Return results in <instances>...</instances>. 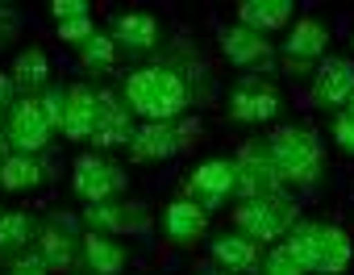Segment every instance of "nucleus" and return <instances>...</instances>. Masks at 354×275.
I'll return each instance as SVG.
<instances>
[{
	"label": "nucleus",
	"mask_w": 354,
	"mask_h": 275,
	"mask_svg": "<svg viewBox=\"0 0 354 275\" xmlns=\"http://www.w3.org/2000/svg\"><path fill=\"white\" fill-rule=\"evenodd\" d=\"M121 100L142 121H180L196 100V71L188 59H162V63L125 71Z\"/></svg>",
	"instance_id": "f257e3e1"
},
{
	"label": "nucleus",
	"mask_w": 354,
	"mask_h": 275,
	"mask_svg": "<svg viewBox=\"0 0 354 275\" xmlns=\"http://www.w3.org/2000/svg\"><path fill=\"white\" fill-rule=\"evenodd\" d=\"M267 151H271V167L279 176V184H296V188H313L325 171V151H321V138L308 125H283L267 138Z\"/></svg>",
	"instance_id": "f03ea898"
},
{
	"label": "nucleus",
	"mask_w": 354,
	"mask_h": 275,
	"mask_svg": "<svg viewBox=\"0 0 354 275\" xmlns=\"http://www.w3.org/2000/svg\"><path fill=\"white\" fill-rule=\"evenodd\" d=\"M201 138V117H180V121H142L133 125L129 138V159L133 163H162L171 155H180Z\"/></svg>",
	"instance_id": "7ed1b4c3"
},
{
	"label": "nucleus",
	"mask_w": 354,
	"mask_h": 275,
	"mask_svg": "<svg viewBox=\"0 0 354 275\" xmlns=\"http://www.w3.org/2000/svg\"><path fill=\"white\" fill-rule=\"evenodd\" d=\"M296 200L288 192H271V196H259V200H242L234 209V225L242 238H250L254 246L259 242H279L300 217H296Z\"/></svg>",
	"instance_id": "20e7f679"
},
{
	"label": "nucleus",
	"mask_w": 354,
	"mask_h": 275,
	"mask_svg": "<svg viewBox=\"0 0 354 275\" xmlns=\"http://www.w3.org/2000/svg\"><path fill=\"white\" fill-rule=\"evenodd\" d=\"M0 138L13 155H42L55 138V125L46 121L38 96H17L9 104V113L0 117Z\"/></svg>",
	"instance_id": "39448f33"
},
{
	"label": "nucleus",
	"mask_w": 354,
	"mask_h": 275,
	"mask_svg": "<svg viewBox=\"0 0 354 275\" xmlns=\"http://www.w3.org/2000/svg\"><path fill=\"white\" fill-rule=\"evenodd\" d=\"M80 221L67 217L63 209L46 213L38 221V238H34V254L46 263V271H75L80 267Z\"/></svg>",
	"instance_id": "423d86ee"
},
{
	"label": "nucleus",
	"mask_w": 354,
	"mask_h": 275,
	"mask_svg": "<svg viewBox=\"0 0 354 275\" xmlns=\"http://www.w3.org/2000/svg\"><path fill=\"white\" fill-rule=\"evenodd\" d=\"M271 192H283V184L271 167L267 138H250L234 155V200L242 205V200H259V196H271Z\"/></svg>",
	"instance_id": "0eeeda50"
},
{
	"label": "nucleus",
	"mask_w": 354,
	"mask_h": 275,
	"mask_svg": "<svg viewBox=\"0 0 354 275\" xmlns=\"http://www.w3.org/2000/svg\"><path fill=\"white\" fill-rule=\"evenodd\" d=\"M125 167L113 163L109 155H80L75 167H71V192L84 200V205H104V200H121L125 192Z\"/></svg>",
	"instance_id": "6e6552de"
},
{
	"label": "nucleus",
	"mask_w": 354,
	"mask_h": 275,
	"mask_svg": "<svg viewBox=\"0 0 354 275\" xmlns=\"http://www.w3.org/2000/svg\"><path fill=\"white\" fill-rule=\"evenodd\" d=\"M283 108V92L263 79V75H242L230 88V117L242 125H259V121H275Z\"/></svg>",
	"instance_id": "1a4fd4ad"
},
{
	"label": "nucleus",
	"mask_w": 354,
	"mask_h": 275,
	"mask_svg": "<svg viewBox=\"0 0 354 275\" xmlns=\"http://www.w3.org/2000/svg\"><path fill=\"white\" fill-rule=\"evenodd\" d=\"M184 200H192L205 213H217L234 200V163L230 159H205L184 180Z\"/></svg>",
	"instance_id": "9d476101"
},
{
	"label": "nucleus",
	"mask_w": 354,
	"mask_h": 275,
	"mask_svg": "<svg viewBox=\"0 0 354 275\" xmlns=\"http://www.w3.org/2000/svg\"><path fill=\"white\" fill-rule=\"evenodd\" d=\"M133 138V113L125 108L121 92H109V88H96V121H92V133L88 142L100 151H117V146H129Z\"/></svg>",
	"instance_id": "9b49d317"
},
{
	"label": "nucleus",
	"mask_w": 354,
	"mask_h": 275,
	"mask_svg": "<svg viewBox=\"0 0 354 275\" xmlns=\"http://www.w3.org/2000/svg\"><path fill=\"white\" fill-rule=\"evenodd\" d=\"M84 229L88 234H146L150 229V209L142 200H104L84 209Z\"/></svg>",
	"instance_id": "f8f14e48"
},
{
	"label": "nucleus",
	"mask_w": 354,
	"mask_h": 275,
	"mask_svg": "<svg viewBox=\"0 0 354 275\" xmlns=\"http://www.w3.org/2000/svg\"><path fill=\"white\" fill-rule=\"evenodd\" d=\"M354 92V59L346 55H325L313 75V104L317 108H342Z\"/></svg>",
	"instance_id": "ddd939ff"
},
{
	"label": "nucleus",
	"mask_w": 354,
	"mask_h": 275,
	"mask_svg": "<svg viewBox=\"0 0 354 275\" xmlns=\"http://www.w3.org/2000/svg\"><path fill=\"white\" fill-rule=\"evenodd\" d=\"M109 38H113V46H117V55L125 50V55H150L154 46H158V38H162V30H158V21L150 17V13H142V9H125V13H117L113 21H109Z\"/></svg>",
	"instance_id": "4468645a"
},
{
	"label": "nucleus",
	"mask_w": 354,
	"mask_h": 275,
	"mask_svg": "<svg viewBox=\"0 0 354 275\" xmlns=\"http://www.w3.org/2000/svg\"><path fill=\"white\" fill-rule=\"evenodd\" d=\"M325 46H329V30L317 21V17H300L283 42V67L288 71H308L313 63L325 59Z\"/></svg>",
	"instance_id": "2eb2a0df"
},
{
	"label": "nucleus",
	"mask_w": 354,
	"mask_h": 275,
	"mask_svg": "<svg viewBox=\"0 0 354 275\" xmlns=\"http://www.w3.org/2000/svg\"><path fill=\"white\" fill-rule=\"evenodd\" d=\"M217 46H221V55L234 63V67H271V42L263 38V34H254V30H246V26H225L221 34H217Z\"/></svg>",
	"instance_id": "dca6fc26"
},
{
	"label": "nucleus",
	"mask_w": 354,
	"mask_h": 275,
	"mask_svg": "<svg viewBox=\"0 0 354 275\" xmlns=\"http://www.w3.org/2000/svg\"><path fill=\"white\" fill-rule=\"evenodd\" d=\"M205 229H209V213L205 209H196L192 200H171L167 209H162V234L175 242V246H196L201 238H205Z\"/></svg>",
	"instance_id": "f3484780"
},
{
	"label": "nucleus",
	"mask_w": 354,
	"mask_h": 275,
	"mask_svg": "<svg viewBox=\"0 0 354 275\" xmlns=\"http://www.w3.org/2000/svg\"><path fill=\"white\" fill-rule=\"evenodd\" d=\"M92 121H96V88L92 84L67 88V108H63V121H59L63 138H71V142H88Z\"/></svg>",
	"instance_id": "a211bd4d"
},
{
	"label": "nucleus",
	"mask_w": 354,
	"mask_h": 275,
	"mask_svg": "<svg viewBox=\"0 0 354 275\" xmlns=\"http://www.w3.org/2000/svg\"><path fill=\"white\" fill-rule=\"evenodd\" d=\"M292 13H296L292 0H242L238 5V26H246V30L267 38L271 30H283L292 21Z\"/></svg>",
	"instance_id": "6ab92c4d"
},
{
	"label": "nucleus",
	"mask_w": 354,
	"mask_h": 275,
	"mask_svg": "<svg viewBox=\"0 0 354 275\" xmlns=\"http://www.w3.org/2000/svg\"><path fill=\"white\" fill-rule=\"evenodd\" d=\"M80 263L88 267V275H121L125 271V246L117 238H104V234H84Z\"/></svg>",
	"instance_id": "aec40b11"
},
{
	"label": "nucleus",
	"mask_w": 354,
	"mask_h": 275,
	"mask_svg": "<svg viewBox=\"0 0 354 275\" xmlns=\"http://www.w3.org/2000/svg\"><path fill=\"white\" fill-rule=\"evenodd\" d=\"M354 258V246H350V234L337 229V225H325L321 221V242H317V263H313V275H342Z\"/></svg>",
	"instance_id": "412c9836"
},
{
	"label": "nucleus",
	"mask_w": 354,
	"mask_h": 275,
	"mask_svg": "<svg viewBox=\"0 0 354 275\" xmlns=\"http://www.w3.org/2000/svg\"><path fill=\"white\" fill-rule=\"evenodd\" d=\"M17 96H38L46 84H50V59L38 50V46H26L17 59H13V71H9Z\"/></svg>",
	"instance_id": "4be33fe9"
},
{
	"label": "nucleus",
	"mask_w": 354,
	"mask_h": 275,
	"mask_svg": "<svg viewBox=\"0 0 354 275\" xmlns=\"http://www.w3.org/2000/svg\"><path fill=\"white\" fill-rule=\"evenodd\" d=\"M213 258L221 271H234V275H246L259 267V246L250 238H242L238 229L234 234H217L213 238Z\"/></svg>",
	"instance_id": "5701e85b"
},
{
	"label": "nucleus",
	"mask_w": 354,
	"mask_h": 275,
	"mask_svg": "<svg viewBox=\"0 0 354 275\" xmlns=\"http://www.w3.org/2000/svg\"><path fill=\"white\" fill-rule=\"evenodd\" d=\"M50 176V167L38 159V155H5V163H0V188L5 192H30L38 188L42 180Z\"/></svg>",
	"instance_id": "b1692460"
},
{
	"label": "nucleus",
	"mask_w": 354,
	"mask_h": 275,
	"mask_svg": "<svg viewBox=\"0 0 354 275\" xmlns=\"http://www.w3.org/2000/svg\"><path fill=\"white\" fill-rule=\"evenodd\" d=\"M34 238H38V217L0 209V263H9L13 254L30 250V246H34Z\"/></svg>",
	"instance_id": "393cba45"
},
{
	"label": "nucleus",
	"mask_w": 354,
	"mask_h": 275,
	"mask_svg": "<svg viewBox=\"0 0 354 275\" xmlns=\"http://www.w3.org/2000/svg\"><path fill=\"white\" fill-rule=\"evenodd\" d=\"M80 63H84L88 75H109V71L117 67V46H113V38L96 30V34L80 46Z\"/></svg>",
	"instance_id": "a878e982"
},
{
	"label": "nucleus",
	"mask_w": 354,
	"mask_h": 275,
	"mask_svg": "<svg viewBox=\"0 0 354 275\" xmlns=\"http://www.w3.org/2000/svg\"><path fill=\"white\" fill-rule=\"evenodd\" d=\"M38 104H42L46 121L59 129V121H63V108H67V88H59V84H46V88L38 92Z\"/></svg>",
	"instance_id": "bb28decb"
},
{
	"label": "nucleus",
	"mask_w": 354,
	"mask_h": 275,
	"mask_svg": "<svg viewBox=\"0 0 354 275\" xmlns=\"http://www.w3.org/2000/svg\"><path fill=\"white\" fill-rule=\"evenodd\" d=\"M17 38H21V13H17L13 5H5V0H0V50L13 46Z\"/></svg>",
	"instance_id": "cd10ccee"
},
{
	"label": "nucleus",
	"mask_w": 354,
	"mask_h": 275,
	"mask_svg": "<svg viewBox=\"0 0 354 275\" xmlns=\"http://www.w3.org/2000/svg\"><path fill=\"white\" fill-rule=\"evenodd\" d=\"M96 34V26H92V17H75V21H59V38L67 42V46H84L88 38Z\"/></svg>",
	"instance_id": "c85d7f7f"
},
{
	"label": "nucleus",
	"mask_w": 354,
	"mask_h": 275,
	"mask_svg": "<svg viewBox=\"0 0 354 275\" xmlns=\"http://www.w3.org/2000/svg\"><path fill=\"white\" fill-rule=\"evenodd\" d=\"M263 275H304V271L296 267V258H292L283 246H275V250H267V258H263Z\"/></svg>",
	"instance_id": "c756f323"
},
{
	"label": "nucleus",
	"mask_w": 354,
	"mask_h": 275,
	"mask_svg": "<svg viewBox=\"0 0 354 275\" xmlns=\"http://www.w3.org/2000/svg\"><path fill=\"white\" fill-rule=\"evenodd\" d=\"M5 275H50V271H46V263L34 250H21V254H13L5 263Z\"/></svg>",
	"instance_id": "7c9ffc66"
},
{
	"label": "nucleus",
	"mask_w": 354,
	"mask_h": 275,
	"mask_svg": "<svg viewBox=\"0 0 354 275\" xmlns=\"http://www.w3.org/2000/svg\"><path fill=\"white\" fill-rule=\"evenodd\" d=\"M329 133H333V146L342 155H354V117L350 113H337L333 125H329Z\"/></svg>",
	"instance_id": "2f4dec72"
},
{
	"label": "nucleus",
	"mask_w": 354,
	"mask_h": 275,
	"mask_svg": "<svg viewBox=\"0 0 354 275\" xmlns=\"http://www.w3.org/2000/svg\"><path fill=\"white\" fill-rule=\"evenodd\" d=\"M50 13H55V26H59V21H75V17H88L92 9H88V0H55V5H50Z\"/></svg>",
	"instance_id": "473e14b6"
},
{
	"label": "nucleus",
	"mask_w": 354,
	"mask_h": 275,
	"mask_svg": "<svg viewBox=\"0 0 354 275\" xmlns=\"http://www.w3.org/2000/svg\"><path fill=\"white\" fill-rule=\"evenodd\" d=\"M17 100V88H13V79L9 75H0V117L9 113V104Z\"/></svg>",
	"instance_id": "72a5a7b5"
},
{
	"label": "nucleus",
	"mask_w": 354,
	"mask_h": 275,
	"mask_svg": "<svg viewBox=\"0 0 354 275\" xmlns=\"http://www.w3.org/2000/svg\"><path fill=\"white\" fill-rule=\"evenodd\" d=\"M5 155H9V146H5V138H0V163H5Z\"/></svg>",
	"instance_id": "f704fd0d"
},
{
	"label": "nucleus",
	"mask_w": 354,
	"mask_h": 275,
	"mask_svg": "<svg viewBox=\"0 0 354 275\" xmlns=\"http://www.w3.org/2000/svg\"><path fill=\"white\" fill-rule=\"evenodd\" d=\"M346 113H350V117H354V92H350V100H346Z\"/></svg>",
	"instance_id": "c9c22d12"
},
{
	"label": "nucleus",
	"mask_w": 354,
	"mask_h": 275,
	"mask_svg": "<svg viewBox=\"0 0 354 275\" xmlns=\"http://www.w3.org/2000/svg\"><path fill=\"white\" fill-rule=\"evenodd\" d=\"M196 275H230V271H196Z\"/></svg>",
	"instance_id": "e433bc0d"
},
{
	"label": "nucleus",
	"mask_w": 354,
	"mask_h": 275,
	"mask_svg": "<svg viewBox=\"0 0 354 275\" xmlns=\"http://www.w3.org/2000/svg\"><path fill=\"white\" fill-rule=\"evenodd\" d=\"M350 46H354V42H350Z\"/></svg>",
	"instance_id": "4c0bfd02"
}]
</instances>
